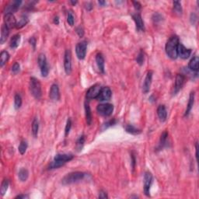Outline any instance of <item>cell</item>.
I'll return each mask as SVG.
<instances>
[{"label":"cell","mask_w":199,"mask_h":199,"mask_svg":"<svg viewBox=\"0 0 199 199\" xmlns=\"http://www.w3.org/2000/svg\"><path fill=\"white\" fill-rule=\"evenodd\" d=\"M180 42L177 36H172L166 44V53L172 59H176L178 57L177 48Z\"/></svg>","instance_id":"cell-1"},{"label":"cell","mask_w":199,"mask_h":199,"mask_svg":"<svg viewBox=\"0 0 199 199\" xmlns=\"http://www.w3.org/2000/svg\"><path fill=\"white\" fill-rule=\"evenodd\" d=\"M73 158H74V156L72 155V154H57V155L54 157V160H53L52 162L50 163L49 166H48V169H58V168L62 166L66 163L72 160Z\"/></svg>","instance_id":"cell-2"},{"label":"cell","mask_w":199,"mask_h":199,"mask_svg":"<svg viewBox=\"0 0 199 199\" xmlns=\"http://www.w3.org/2000/svg\"><path fill=\"white\" fill-rule=\"evenodd\" d=\"M86 175H87V173H83V172H80V171L72 172V173H69L67 175H65L62 178V183L64 185L72 184L76 183V182H79L80 180H83Z\"/></svg>","instance_id":"cell-3"},{"label":"cell","mask_w":199,"mask_h":199,"mask_svg":"<svg viewBox=\"0 0 199 199\" xmlns=\"http://www.w3.org/2000/svg\"><path fill=\"white\" fill-rule=\"evenodd\" d=\"M30 90L33 97L37 100H39L42 96L41 84L35 77H31L30 79Z\"/></svg>","instance_id":"cell-4"},{"label":"cell","mask_w":199,"mask_h":199,"mask_svg":"<svg viewBox=\"0 0 199 199\" xmlns=\"http://www.w3.org/2000/svg\"><path fill=\"white\" fill-rule=\"evenodd\" d=\"M37 62H38L39 67L41 69V76L43 77H47L48 73H49V65H48V62H47L45 55L40 54L38 56V59H37Z\"/></svg>","instance_id":"cell-5"},{"label":"cell","mask_w":199,"mask_h":199,"mask_svg":"<svg viewBox=\"0 0 199 199\" xmlns=\"http://www.w3.org/2000/svg\"><path fill=\"white\" fill-rule=\"evenodd\" d=\"M97 111L99 115L104 117H108L112 115L114 111V106L111 104H101L97 107Z\"/></svg>","instance_id":"cell-6"},{"label":"cell","mask_w":199,"mask_h":199,"mask_svg":"<svg viewBox=\"0 0 199 199\" xmlns=\"http://www.w3.org/2000/svg\"><path fill=\"white\" fill-rule=\"evenodd\" d=\"M87 41H81L78 43L76 47V56L79 60H83L87 55Z\"/></svg>","instance_id":"cell-7"},{"label":"cell","mask_w":199,"mask_h":199,"mask_svg":"<svg viewBox=\"0 0 199 199\" xmlns=\"http://www.w3.org/2000/svg\"><path fill=\"white\" fill-rule=\"evenodd\" d=\"M64 69L67 75L72 73V54L69 49L65 51L64 55Z\"/></svg>","instance_id":"cell-8"},{"label":"cell","mask_w":199,"mask_h":199,"mask_svg":"<svg viewBox=\"0 0 199 199\" xmlns=\"http://www.w3.org/2000/svg\"><path fill=\"white\" fill-rule=\"evenodd\" d=\"M153 175L150 172H146L144 175V193L147 197H150V187L153 183Z\"/></svg>","instance_id":"cell-9"},{"label":"cell","mask_w":199,"mask_h":199,"mask_svg":"<svg viewBox=\"0 0 199 199\" xmlns=\"http://www.w3.org/2000/svg\"><path fill=\"white\" fill-rule=\"evenodd\" d=\"M102 89L100 84H95L92 86L87 92V98L89 100L92 99H97L98 97L99 94L101 93V90Z\"/></svg>","instance_id":"cell-10"},{"label":"cell","mask_w":199,"mask_h":199,"mask_svg":"<svg viewBox=\"0 0 199 199\" xmlns=\"http://www.w3.org/2000/svg\"><path fill=\"white\" fill-rule=\"evenodd\" d=\"M186 77L182 74H177L175 79V85L173 89V94H177L184 86Z\"/></svg>","instance_id":"cell-11"},{"label":"cell","mask_w":199,"mask_h":199,"mask_svg":"<svg viewBox=\"0 0 199 199\" xmlns=\"http://www.w3.org/2000/svg\"><path fill=\"white\" fill-rule=\"evenodd\" d=\"M111 96H112V91H111V88L108 87H105L101 89V93L97 99L100 101H109L111 98Z\"/></svg>","instance_id":"cell-12"},{"label":"cell","mask_w":199,"mask_h":199,"mask_svg":"<svg viewBox=\"0 0 199 199\" xmlns=\"http://www.w3.org/2000/svg\"><path fill=\"white\" fill-rule=\"evenodd\" d=\"M22 3V1H12V2H9L6 6L5 7V9H4V12L5 14H8V13H13V12H16L18 10V9L19 8L20 5Z\"/></svg>","instance_id":"cell-13"},{"label":"cell","mask_w":199,"mask_h":199,"mask_svg":"<svg viewBox=\"0 0 199 199\" xmlns=\"http://www.w3.org/2000/svg\"><path fill=\"white\" fill-rule=\"evenodd\" d=\"M153 71H149L147 72L146 76L145 78V81L142 86V91L144 94H148L149 92L150 87L152 84V80H153Z\"/></svg>","instance_id":"cell-14"},{"label":"cell","mask_w":199,"mask_h":199,"mask_svg":"<svg viewBox=\"0 0 199 199\" xmlns=\"http://www.w3.org/2000/svg\"><path fill=\"white\" fill-rule=\"evenodd\" d=\"M4 22L5 25L7 26L9 29H12L16 26V19L15 18L14 15L12 13H8L4 16Z\"/></svg>","instance_id":"cell-15"},{"label":"cell","mask_w":199,"mask_h":199,"mask_svg":"<svg viewBox=\"0 0 199 199\" xmlns=\"http://www.w3.org/2000/svg\"><path fill=\"white\" fill-rule=\"evenodd\" d=\"M191 54V49L185 48L182 44H179L177 48V55L180 56L182 59H187L190 57Z\"/></svg>","instance_id":"cell-16"},{"label":"cell","mask_w":199,"mask_h":199,"mask_svg":"<svg viewBox=\"0 0 199 199\" xmlns=\"http://www.w3.org/2000/svg\"><path fill=\"white\" fill-rule=\"evenodd\" d=\"M132 18L134 19L135 23H136V29L139 31H144L145 30V25L144 22L142 20L141 15L139 12H136L135 14L132 15Z\"/></svg>","instance_id":"cell-17"},{"label":"cell","mask_w":199,"mask_h":199,"mask_svg":"<svg viewBox=\"0 0 199 199\" xmlns=\"http://www.w3.org/2000/svg\"><path fill=\"white\" fill-rule=\"evenodd\" d=\"M49 97L53 101H58L60 99V91H59V87L57 84H53L51 86Z\"/></svg>","instance_id":"cell-18"},{"label":"cell","mask_w":199,"mask_h":199,"mask_svg":"<svg viewBox=\"0 0 199 199\" xmlns=\"http://www.w3.org/2000/svg\"><path fill=\"white\" fill-rule=\"evenodd\" d=\"M96 62H97V67L101 73L104 74L105 72V63H104V58L101 53H98L96 55Z\"/></svg>","instance_id":"cell-19"},{"label":"cell","mask_w":199,"mask_h":199,"mask_svg":"<svg viewBox=\"0 0 199 199\" xmlns=\"http://www.w3.org/2000/svg\"><path fill=\"white\" fill-rule=\"evenodd\" d=\"M157 115L160 122H163L166 120L167 118V111L166 109V107L164 105H160L157 108Z\"/></svg>","instance_id":"cell-20"},{"label":"cell","mask_w":199,"mask_h":199,"mask_svg":"<svg viewBox=\"0 0 199 199\" xmlns=\"http://www.w3.org/2000/svg\"><path fill=\"white\" fill-rule=\"evenodd\" d=\"M194 92H191V93L190 94V96H189L188 103H187V108H186V111H185V113H184V117L188 116L190 111H191L192 108H193V106H194Z\"/></svg>","instance_id":"cell-21"},{"label":"cell","mask_w":199,"mask_h":199,"mask_svg":"<svg viewBox=\"0 0 199 199\" xmlns=\"http://www.w3.org/2000/svg\"><path fill=\"white\" fill-rule=\"evenodd\" d=\"M198 63H199V59L197 56H194V58H191V60L190 61L188 64V68L192 72H197L198 71Z\"/></svg>","instance_id":"cell-22"},{"label":"cell","mask_w":199,"mask_h":199,"mask_svg":"<svg viewBox=\"0 0 199 199\" xmlns=\"http://www.w3.org/2000/svg\"><path fill=\"white\" fill-rule=\"evenodd\" d=\"M9 29L5 24L2 25V29H1V37H0V43L2 44L7 40V37L9 34Z\"/></svg>","instance_id":"cell-23"},{"label":"cell","mask_w":199,"mask_h":199,"mask_svg":"<svg viewBox=\"0 0 199 199\" xmlns=\"http://www.w3.org/2000/svg\"><path fill=\"white\" fill-rule=\"evenodd\" d=\"M85 112H86V119H87V125H90L92 124L93 118H92V113L90 110V107L89 105V103H85Z\"/></svg>","instance_id":"cell-24"},{"label":"cell","mask_w":199,"mask_h":199,"mask_svg":"<svg viewBox=\"0 0 199 199\" xmlns=\"http://www.w3.org/2000/svg\"><path fill=\"white\" fill-rule=\"evenodd\" d=\"M167 138H168V133L167 132H164L160 136V143H159L158 146V149L160 150L162 149L163 147H165L166 146V143H167Z\"/></svg>","instance_id":"cell-25"},{"label":"cell","mask_w":199,"mask_h":199,"mask_svg":"<svg viewBox=\"0 0 199 199\" xmlns=\"http://www.w3.org/2000/svg\"><path fill=\"white\" fill-rule=\"evenodd\" d=\"M20 40H21V36L20 34H16L11 38L10 41V48L12 49H15L19 45L20 43Z\"/></svg>","instance_id":"cell-26"},{"label":"cell","mask_w":199,"mask_h":199,"mask_svg":"<svg viewBox=\"0 0 199 199\" xmlns=\"http://www.w3.org/2000/svg\"><path fill=\"white\" fill-rule=\"evenodd\" d=\"M125 131L129 133V134L132 135H139L142 132V131L140 129H137L132 125H128L125 126Z\"/></svg>","instance_id":"cell-27"},{"label":"cell","mask_w":199,"mask_h":199,"mask_svg":"<svg viewBox=\"0 0 199 199\" xmlns=\"http://www.w3.org/2000/svg\"><path fill=\"white\" fill-rule=\"evenodd\" d=\"M29 177V172L28 170L25 168H23L20 170L19 171V173H18V177H19V180L22 182L26 181L27 179H28Z\"/></svg>","instance_id":"cell-28"},{"label":"cell","mask_w":199,"mask_h":199,"mask_svg":"<svg viewBox=\"0 0 199 199\" xmlns=\"http://www.w3.org/2000/svg\"><path fill=\"white\" fill-rule=\"evenodd\" d=\"M9 58V54L6 51H2L0 54V66L2 67Z\"/></svg>","instance_id":"cell-29"},{"label":"cell","mask_w":199,"mask_h":199,"mask_svg":"<svg viewBox=\"0 0 199 199\" xmlns=\"http://www.w3.org/2000/svg\"><path fill=\"white\" fill-rule=\"evenodd\" d=\"M38 130H39V122L37 120V118H35L32 122V133L34 138L37 137L38 135Z\"/></svg>","instance_id":"cell-30"},{"label":"cell","mask_w":199,"mask_h":199,"mask_svg":"<svg viewBox=\"0 0 199 199\" xmlns=\"http://www.w3.org/2000/svg\"><path fill=\"white\" fill-rule=\"evenodd\" d=\"M28 22H29V19L27 16H21V18L19 19V20L17 22V23H16V27L17 29L22 28V27H23L24 26H26V25L28 23Z\"/></svg>","instance_id":"cell-31"},{"label":"cell","mask_w":199,"mask_h":199,"mask_svg":"<svg viewBox=\"0 0 199 199\" xmlns=\"http://www.w3.org/2000/svg\"><path fill=\"white\" fill-rule=\"evenodd\" d=\"M9 180H8L7 179H4L3 181H2V185H1V190H0V192H1V195L3 196L4 194L6 193V191H7L8 190V187H9Z\"/></svg>","instance_id":"cell-32"},{"label":"cell","mask_w":199,"mask_h":199,"mask_svg":"<svg viewBox=\"0 0 199 199\" xmlns=\"http://www.w3.org/2000/svg\"><path fill=\"white\" fill-rule=\"evenodd\" d=\"M22 105V98L19 94H16L14 97V108L15 109H19Z\"/></svg>","instance_id":"cell-33"},{"label":"cell","mask_w":199,"mask_h":199,"mask_svg":"<svg viewBox=\"0 0 199 199\" xmlns=\"http://www.w3.org/2000/svg\"><path fill=\"white\" fill-rule=\"evenodd\" d=\"M85 142V136L83 135H82L81 136H79V139H77V142H76V148L79 151L82 150L83 147V145H84Z\"/></svg>","instance_id":"cell-34"},{"label":"cell","mask_w":199,"mask_h":199,"mask_svg":"<svg viewBox=\"0 0 199 199\" xmlns=\"http://www.w3.org/2000/svg\"><path fill=\"white\" fill-rule=\"evenodd\" d=\"M18 149H19V153L21 154V155H23L26 153V149H27V143H26V142L22 141L20 144H19Z\"/></svg>","instance_id":"cell-35"},{"label":"cell","mask_w":199,"mask_h":199,"mask_svg":"<svg viewBox=\"0 0 199 199\" xmlns=\"http://www.w3.org/2000/svg\"><path fill=\"white\" fill-rule=\"evenodd\" d=\"M144 60H145L144 52H143L142 50H141L140 52L139 53L137 58H136V62H137V63L139 64V65H142L143 63H144Z\"/></svg>","instance_id":"cell-36"},{"label":"cell","mask_w":199,"mask_h":199,"mask_svg":"<svg viewBox=\"0 0 199 199\" xmlns=\"http://www.w3.org/2000/svg\"><path fill=\"white\" fill-rule=\"evenodd\" d=\"M173 9H174L175 12L178 14H181L182 13V6L181 4H180V2H178V1H174L173 2Z\"/></svg>","instance_id":"cell-37"},{"label":"cell","mask_w":199,"mask_h":199,"mask_svg":"<svg viewBox=\"0 0 199 199\" xmlns=\"http://www.w3.org/2000/svg\"><path fill=\"white\" fill-rule=\"evenodd\" d=\"M67 22L68 23H69V26H72L73 25H74V23H75V17H74V15H73V13H72V12H68V16H67Z\"/></svg>","instance_id":"cell-38"},{"label":"cell","mask_w":199,"mask_h":199,"mask_svg":"<svg viewBox=\"0 0 199 199\" xmlns=\"http://www.w3.org/2000/svg\"><path fill=\"white\" fill-rule=\"evenodd\" d=\"M71 128H72V121H71L70 118H69L67 120V122H66V125H65V136H67L69 134L70 132Z\"/></svg>","instance_id":"cell-39"},{"label":"cell","mask_w":199,"mask_h":199,"mask_svg":"<svg viewBox=\"0 0 199 199\" xmlns=\"http://www.w3.org/2000/svg\"><path fill=\"white\" fill-rule=\"evenodd\" d=\"M163 20V16H161V14L158 13V12H156L154 13L153 16V21L155 23H160Z\"/></svg>","instance_id":"cell-40"},{"label":"cell","mask_w":199,"mask_h":199,"mask_svg":"<svg viewBox=\"0 0 199 199\" xmlns=\"http://www.w3.org/2000/svg\"><path fill=\"white\" fill-rule=\"evenodd\" d=\"M116 123H117V121L115 120V119H113V120H111L109 121V122H106V123L104 124V125H103V130L105 129H108V128L111 127V126H113V125H115Z\"/></svg>","instance_id":"cell-41"},{"label":"cell","mask_w":199,"mask_h":199,"mask_svg":"<svg viewBox=\"0 0 199 199\" xmlns=\"http://www.w3.org/2000/svg\"><path fill=\"white\" fill-rule=\"evenodd\" d=\"M11 70H12V72L13 74H16L19 72V64L17 63V62H15L13 65H12V68H11Z\"/></svg>","instance_id":"cell-42"},{"label":"cell","mask_w":199,"mask_h":199,"mask_svg":"<svg viewBox=\"0 0 199 199\" xmlns=\"http://www.w3.org/2000/svg\"><path fill=\"white\" fill-rule=\"evenodd\" d=\"M76 33L79 35V37H83V35H84V30H83V29L82 28L81 26H79V27L76 28Z\"/></svg>","instance_id":"cell-43"},{"label":"cell","mask_w":199,"mask_h":199,"mask_svg":"<svg viewBox=\"0 0 199 199\" xmlns=\"http://www.w3.org/2000/svg\"><path fill=\"white\" fill-rule=\"evenodd\" d=\"M29 43H30V44L33 46V48H34V50H35L36 43H37V40H36L35 37H31V38L29 40Z\"/></svg>","instance_id":"cell-44"},{"label":"cell","mask_w":199,"mask_h":199,"mask_svg":"<svg viewBox=\"0 0 199 199\" xmlns=\"http://www.w3.org/2000/svg\"><path fill=\"white\" fill-rule=\"evenodd\" d=\"M99 197H100V198H108V194H107L105 191L101 190V191L100 192V194H99Z\"/></svg>","instance_id":"cell-45"},{"label":"cell","mask_w":199,"mask_h":199,"mask_svg":"<svg viewBox=\"0 0 199 199\" xmlns=\"http://www.w3.org/2000/svg\"><path fill=\"white\" fill-rule=\"evenodd\" d=\"M132 3H133V5H134L136 9H137V10H140V9H141L142 5L139 2H132Z\"/></svg>","instance_id":"cell-46"},{"label":"cell","mask_w":199,"mask_h":199,"mask_svg":"<svg viewBox=\"0 0 199 199\" xmlns=\"http://www.w3.org/2000/svg\"><path fill=\"white\" fill-rule=\"evenodd\" d=\"M136 156L133 153L132 154V169H135V166H136Z\"/></svg>","instance_id":"cell-47"},{"label":"cell","mask_w":199,"mask_h":199,"mask_svg":"<svg viewBox=\"0 0 199 199\" xmlns=\"http://www.w3.org/2000/svg\"><path fill=\"white\" fill-rule=\"evenodd\" d=\"M196 19H197L196 15L194 13H191V15H190V22H191L192 24H194V20H196Z\"/></svg>","instance_id":"cell-48"},{"label":"cell","mask_w":199,"mask_h":199,"mask_svg":"<svg viewBox=\"0 0 199 199\" xmlns=\"http://www.w3.org/2000/svg\"><path fill=\"white\" fill-rule=\"evenodd\" d=\"M29 196L27 194H19L15 197V198H28Z\"/></svg>","instance_id":"cell-49"},{"label":"cell","mask_w":199,"mask_h":199,"mask_svg":"<svg viewBox=\"0 0 199 199\" xmlns=\"http://www.w3.org/2000/svg\"><path fill=\"white\" fill-rule=\"evenodd\" d=\"M87 6H86V9H87V10H91L92 9H93V6H92V3H90V2H87Z\"/></svg>","instance_id":"cell-50"},{"label":"cell","mask_w":199,"mask_h":199,"mask_svg":"<svg viewBox=\"0 0 199 199\" xmlns=\"http://www.w3.org/2000/svg\"><path fill=\"white\" fill-rule=\"evenodd\" d=\"M54 23L56 25L59 24V18H58V16H55V19H54Z\"/></svg>","instance_id":"cell-51"},{"label":"cell","mask_w":199,"mask_h":199,"mask_svg":"<svg viewBox=\"0 0 199 199\" xmlns=\"http://www.w3.org/2000/svg\"><path fill=\"white\" fill-rule=\"evenodd\" d=\"M98 3L101 5H104L106 4V2H104V1H98Z\"/></svg>","instance_id":"cell-52"},{"label":"cell","mask_w":199,"mask_h":199,"mask_svg":"<svg viewBox=\"0 0 199 199\" xmlns=\"http://www.w3.org/2000/svg\"><path fill=\"white\" fill-rule=\"evenodd\" d=\"M70 2L72 4V5H76V4L77 3V2H76V1H75V2H74V1H71Z\"/></svg>","instance_id":"cell-53"}]
</instances>
